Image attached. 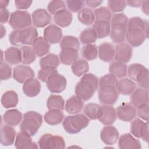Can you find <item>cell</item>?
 Masks as SVG:
<instances>
[{"label":"cell","mask_w":149,"mask_h":149,"mask_svg":"<svg viewBox=\"0 0 149 149\" xmlns=\"http://www.w3.org/2000/svg\"><path fill=\"white\" fill-rule=\"evenodd\" d=\"M44 38L51 44L59 42L62 37V31L55 24H50L44 30Z\"/></svg>","instance_id":"e0dca14e"},{"label":"cell","mask_w":149,"mask_h":149,"mask_svg":"<svg viewBox=\"0 0 149 149\" xmlns=\"http://www.w3.org/2000/svg\"><path fill=\"white\" fill-rule=\"evenodd\" d=\"M93 29L96 33L97 38H105L110 34V23L103 20L95 22L93 25Z\"/></svg>","instance_id":"d6a6232c"},{"label":"cell","mask_w":149,"mask_h":149,"mask_svg":"<svg viewBox=\"0 0 149 149\" xmlns=\"http://www.w3.org/2000/svg\"><path fill=\"white\" fill-rule=\"evenodd\" d=\"M71 69L73 73L75 76L80 77L84 75L88 71L89 65L86 60L80 59L76 60L72 64Z\"/></svg>","instance_id":"ab89813d"},{"label":"cell","mask_w":149,"mask_h":149,"mask_svg":"<svg viewBox=\"0 0 149 149\" xmlns=\"http://www.w3.org/2000/svg\"><path fill=\"white\" fill-rule=\"evenodd\" d=\"M118 147L122 149L141 148L140 141L135 139L130 133H125L121 135L119 139Z\"/></svg>","instance_id":"ffe728a7"},{"label":"cell","mask_w":149,"mask_h":149,"mask_svg":"<svg viewBox=\"0 0 149 149\" xmlns=\"http://www.w3.org/2000/svg\"><path fill=\"white\" fill-rule=\"evenodd\" d=\"M94 13L95 15V22L103 20L110 22L111 20V12L105 6H101L95 9Z\"/></svg>","instance_id":"bcb514c9"},{"label":"cell","mask_w":149,"mask_h":149,"mask_svg":"<svg viewBox=\"0 0 149 149\" xmlns=\"http://www.w3.org/2000/svg\"><path fill=\"white\" fill-rule=\"evenodd\" d=\"M102 1H84V3L86 4L87 6H88L90 8H94L96 7L99 6L101 3H102Z\"/></svg>","instance_id":"94428289"},{"label":"cell","mask_w":149,"mask_h":149,"mask_svg":"<svg viewBox=\"0 0 149 149\" xmlns=\"http://www.w3.org/2000/svg\"><path fill=\"white\" fill-rule=\"evenodd\" d=\"M81 55L87 61H93L97 58L98 49L96 45L91 44L85 45L81 49Z\"/></svg>","instance_id":"ee69618b"},{"label":"cell","mask_w":149,"mask_h":149,"mask_svg":"<svg viewBox=\"0 0 149 149\" xmlns=\"http://www.w3.org/2000/svg\"><path fill=\"white\" fill-rule=\"evenodd\" d=\"M5 61L11 65H17L22 61V54L20 48L12 47L6 49L4 52Z\"/></svg>","instance_id":"4316f807"},{"label":"cell","mask_w":149,"mask_h":149,"mask_svg":"<svg viewBox=\"0 0 149 149\" xmlns=\"http://www.w3.org/2000/svg\"><path fill=\"white\" fill-rule=\"evenodd\" d=\"M78 56L77 50L72 48H65L61 50L59 54V59L62 63L70 65L77 60Z\"/></svg>","instance_id":"1f68e13d"},{"label":"cell","mask_w":149,"mask_h":149,"mask_svg":"<svg viewBox=\"0 0 149 149\" xmlns=\"http://www.w3.org/2000/svg\"><path fill=\"white\" fill-rule=\"evenodd\" d=\"M131 104L137 108L139 106L148 102V90L143 88H137L132 93L130 98Z\"/></svg>","instance_id":"44dd1931"},{"label":"cell","mask_w":149,"mask_h":149,"mask_svg":"<svg viewBox=\"0 0 149 149\" xmlns=\"http://www.w3.org/2000/svg\"><path fill=\"white\" fill-rule=\"evenodd\" d=\"M66 5L69 11L77 12L81 10L84 5V1L81 0H68L66 1Z\"/></svg>","instance_id":"db71d44e"},{"label":"cell","mask_w":149,"mask_h":149,"mask_svg":"<svg viewBox=\"0 0 149 149\" xmlns=\"http://www.w3.org/2000/svg\"><path fill=\"white\" fill-rule=\"evenodd\" d=\"M130 29L141 30L144 32L146 37H148V22L139 17H133L128 20L126 30Z\"/></svg>","instance_id":"4dcf8cb0"},{"label":"cell","mask_w":149,"mask_h":149,"mask_svg":"<svg viewBox=\"0 0 149 149\" xmlns=\"http://www.w3.org/2000/svg\"><path fill=\"white\" fill-rule=\"evenodd\" d=\"M30 13L25 10H17L11 13L9 24L15 30H22L30 27L31 24Z\"/></svg>","instance_id":"5b68a950"},{"label":"cell","mask_w":149,"mask_h":149,"mask_svg":"<svg viewBox=\"0 0 149 149\" xmlns=\"http://www.w3.org/2000/svg\"><path fill=\"white\" fill-rule=\"evenodd\" d=\"M136 85L134 81L128 78H123L118 81L116 88L119 94L127 95L131 94L136 89Z\"/></svg>","instance_id":"484cf974"},{"label":"cell","mask_w":149,"mask_h":149,"mask_svg":"<svg viewBox=\"0 0 149 149\" xmlns=\"http://www.w3.org/2000/svg\"><path fill=\"white\" fill-rule=\"evenodd\" d=\"M12 74L11 67L5 62H1L0 63V76L1 80H8Z\"/></svg>","instance_id":"11a10c76"},{"label":"cell","mask_w":149,"mask_h":149,"mask_svg":"<svg viewBox=\"0 0 149 149\" xmlns=\"http://www.w3.org/2000/svg\"><path fill=\"white\" fill-rule=\"evenodd\" d=\"M60 47L61 49L72 48L78 51L80 48V42L76 37L72 36H65L61 41Z\"/></svg>","instance_id":"7bdbcfd3"},{"label":"cell","mask_w":149,"mask_h":149,"mask_svg":"<svg viewBox=\"0 0 149 149\" xmlns=\"http://www.w3.org/2000/svg\"><path fill=\"white\" fill-rule=\"evenodd\" d=\"M148 3H149L148 1H143L141 5L143 12L147 15H148V9H149Z\"/></svg>","instance_id":"6125c7cd"},{"label":"cell","mask_w":149,"mask_h":149,"mask_svg":"<svg viewBox=\"0 0 149 149\" xmlns=\"http://www.w3.org/2000/svg\"><path fill=\"white\" fill-rule=\"evenodd\" d=\"M146 36L144 32L140 29H130L126 30V38L129 43V45L137 47L141 45L145 41Z\"/></svg>","instance_id":"5bb4252c"},{"label":"cell","mask_w":149,"mask_h":149,"mask_svg":"<svg viewBox=\"0 0 149 149\" xmlns=\"http://www.w3.org/2000/svg\"><path fill=\"white\" fill-rule=\"evenodd\" d=\"M15 146L18 149L38 148V147L36 143L32 141L31 136L22 131L17 133Z\"/></svg>","instance_id":"9a60e30c"},{"label":"cell","mask_w":149,"mask_h":149,"mask_svg":"<svg viewBox=\"0 0 149 149\" xmlns=\"http://www.w3.org/2000/svg\"><path fill=\"white\" fill-rule=\"evenodd\" d=\"M116 112L117 117L124 122L132 121L137 115L136 107L129 102H123L118 107Z\"/></svg>","instance_id":"30bf717a"},{"label":"cell","mask_w":149,"mask_h":149,"mask_svg":"<svg viewBox=\"0 0 149 149\" xmlns=\"http://www.w3.org/2000/svg\"><path fill=\"white\" fill-rule=\"evenodd\" d=\"M137 115L142 119L148 121V104H144L137 107L136 110Z\"/></svg>","instance_id":"6f0895ef"},{"label":"cell","mask_w":149,"mask_h":149,"mask_svg":"<svg viewBox=\"0 0 149 149\" xmlns=\"http://www.w3.org/2000/svg\"><path fill=\"white\" fill-rule=\"evenodd\" d=\"M40 82L36 79L31 78L23 83V91L27 97H35L40 93Z\"/></svg>","instance_id":"cb8c5ba5"},{"label":"cell","mask_w":149,"mask_h":149,"mask_svg":"<svg viewBox=\"0 0 149 149\" xmlns=\"http://www.w3.org/2000/svg\"><path fill=\"white\" fill-rule=\"evenodd\" d=\"M5 123L12 126L18 125L22 119V113L17 109H12L6 111L3 116Z\"/></svg>","instance_id":"83f0119b"},{"label":"cell","mask_w":149,"mask_h":149,"mask_svg":"<svg viewBox=\"0 0 149 149\" xmlns=\"http://www.w3.org/2000/svg\"><path fill=\"white\" fill-rule=\"evenodd\" d=\"M132 56V48L128 44L122 42L118 44L115 49V59L116 61L127 63Z\"/></svg>","instance_id":"4fadbf2b"},{"label":"cell","mask_w":149,"mask_h":149,"mask_svg":"<svg viewBox=\"0 0 149 149\" xmlns=\"http://www.w3.org/2000/svg\"><path fill=\"white\" fill-rule=\"evenodd\" d=\"M1 144L4 146L13 144L16 136L15 129L9 125H3L1 127Z\"/></svg>","instance_id":"603a6c76"},{"label":"cell","mask_w":149,"mask_h":149,"mask_svg":"<svg viewBox=\"0 0 149 149\" xmlns=\"http://www.w3.org/2000/svg\"><path fill=\"white\" fill-rule=\"evenodd\" d=\"M127 26L120 24H111L110 38L114 43H122L126 38Z\"/></svg>","instance_id":"7402d4cb"},{"label":"cell","mask_w":149,"mask_h":149,"mask_svg":"<svg viewBox=\"0 0 149 149\" xmlns=\"http://www.w3.org/2000/svg\"><path fill=\"white\" fill-rule=\"evenodd\" d=\"M0 16H1V23H6L9 20V12L6 8L0 9Z\"/></svg>","instance_id":"91938a15"},{"label":"cell","mask_w":149,"mask_h":149,"mask_svg":"<svg viewBox=\"0 0 149 149\" xmlns=\"http://www.w3.org/2000/svg\"><path fill=\"white\" fill-rule=\"evenodd\" d=\"M83 100L78 96L73 95L66 100L65 111L70 114H75L80 112L83 108Z\"/></svg>","instance_id":"d4e9b609"},{"label":"cell","mask_w":149,"mask_h":149,"mask_svg":"<svg viewBox=\"0 0 149 149\" xmlns=\"http://www.w3.org/2000/svg\"><path fill=\"white\" fill-rule=\"evenodd\" d=\"M101 109V106L98 104L88 103L84 108V113L88 118L91 120H95L100 118Z\"/></svg>","instance_id":"60d3db41"},{"label":"cell","mask_w":149,"mask_h":149,"mask_svg":"<svg viewBox=\"0 0 149 149\" xmlns=\"http://www.w3.org/2000/svg\"><path fill=\"white\" fill-rule=\"evenodd\" d=\"M80 41L83 44H91L94 43L97 39V35L93 28H87L80 33Z\"/></svg>","instance_id":"b9f144b4"},{"label":"cell","mask_w":149,"mask_h":149,"mask_svg":"<svg viewBox=\"0 0 149 149\" xmlns=\"http://www.w3.org/2000/svg\"><path fill=\"white\" fill-rule=\"evenodd\" d=\"M118 79L116 76L111 73L106 74L102 76L100 79L99 85L100 86H116L118 83Z\"/></svg>","instance_id":"816d5d0a"},{"label":"cell","mask_w":149,"mask_h":149,"mask_svg":"<svg viewBox=\"0 0 149 149\" xmlns=\"http://www.w3.org/2000/svg\"><path fill=\"white\" fill-rule=\"evenodd\" d=\"M109 72L118 78H122L127 74V66L120 61H113L109 65Z\"/></svg>","instance_id":"d590c367"},{"label":"cell","mask_w":149,"mask_h":149,"mask_svg":"<svg viewBox=\"0 0 149 149\" xmlns=\"http://www.w3.org/2000/svg\"><path fill=\"white\" fill-rule=\"evenodd\" d=\"M1 38H3L4 36H5V34H6V30L4 28V27L3 26V25L1 24Z\"/></svg>","instance_id":"03108f58"},{"label":"cell","mask_w":149,"mask_h":149,"mask_svg":"<svg viewBox=\"0 0 149 149\" xmlns=\"http://www.w3.org/2000/svg\"><path fill=\"white\" fill-rule=\"evenodd\" d=\"M38 38V32L34 27H29L22 30L12 31L9 36V40L12 45L21 46L31 45Z\"/></svg>","instance_id":"7a4b0ae2"},{"label":"cell","mask_w":149,"mask_h":149,"mask_svg":"<svg viewBox=\"0 0 149 149\" xmlns=\"http://www.w3.org/2000/svg\"><path fill=\"white\" fill-rule=\"evenodd\" d=\"M42 123V115L36 111H28L23 115L20 124V130L31 136H34Z\"/></svg>","instance_id":"3957f363"},{"label":"cell","mask_w":149,"mask_h":149,"mask_svg":"<svg viewBox=\"0 0 149 149\" xmlns=\"http://www.w3.org/2000/svg\"><path fill=\"white\" fill-rule=\"evenodd\" d=\"M137 84L141 88L148 90V70L145 68L137 77L136 81Z\"/></svg>","instance_id":"681fc988"},{"label":"cell","mask_w":149,"mask_h":149,"mask_svg":"<svg viewBox=\"0 0 149 149\" xmlns=\"http://www.w3.org/2000/svg\"><path fill=\"white\" fill-rule=\"evenodd\" d=\"M119 93L116 86H100L98 90V98L100 102L104 105H113L118 100Z\"/></svg>","instance_id":"52a82bcc"},{"label":"cell","mask_w":149,"mask_h":149,"mask_svg":"<svg viewBox=\"0 0 149 149\" xmlns=\"http://www.w3.org/2000/svg\"><path fill=\"white\" fill-rule=\"evenodd\" d=\"M64 116L65 115L62 111L51 109L45 113L44 118L45 122L48 125H56L63 120Z\"/></svg>","instance_id":"836d02e7"},{"label":"cell","mask_w":149,"mask_h":149,"mask_svg":"<svg viewBox=\"0 0 149 149\" xmlns=\"http://www.w3.org/2000/svg\"><path fill=\"white\" fill-rule=\"evenodd\" d=\"M18 95L13 90L7 91L3 94L1 97V103L5 108L15 107L18 103Z\"/></svg>","instance_id":"e575fe53"},{"label":"cell","mask_w":149,"mask_h":149,"mask_svg":"<svg viewBox=\"0 0 149 149\" xmlns=\"http://www.w3.org/2000/svg\"><path fill=\"white\" fill-rule=\"evenodd\" d=\"M128 22L127 17L123 13H116L113 15L111 20V24H120L127 26Z\"/></svg>","instance_id":"9f6ffc18"},{"label":"cell","mask_w":149,"mask_h":149,"mask_svg":"<svg viewBox=\"0 0 149 149\" xmlns=\"http://www.w3.org/2000/svg\"><path fill=\"white\" fill-rule=\"evenodd\" d=\"M119 132L116 127L107 125L102 128L100 133L101 140L107 145H113L118 140Z\"/></svg>","instance_id":"2e32d148"},{"label":"cell","mask_w":149,"mask_h":149,"mask_svg":"<svg viewBox=\"0 0 149 149\" xmlns=\"http://www.w3.org/2000/svg\"><path fill=\"white\" fill-rule=\"evenodd\" d=\"M101 107V113L98 118L100 122L104 125L113 124L116 118V112L114 107L111 105H104Z\"/></svg>","instance_id":"ac0fdd59"},{"label":"cell","mask_w":149,"mask_h":149,"mask_svg":"<svg viewBox=\"0 0 149 149\" xmlns=\"http://www.w3.org/2000/svg\"><path fill=\"white\" fill-rule=\"evenodd\" d=\"M59 63L58 55L54 54H49L42 57L40 60V66L41 68L56 69Z\"/></svg>","instance_id":"74e56055"},{"label":"cell","mask_w":149,"mask_h":149,"mask_svg":"<svg viewBox=\"0 0 149 149\" xmlns=\"http://www.w3.org/2000/svg\"><path fill=\"white\" fill-rule=\"evenodd\" d=\"M65 9V2L61 0L51 1L49 2L47 6V9L48 12L52 15H55L57 12Z\"/></svg>","instance_id":"c3c4849f"},{"label":"cell","mask_w":149,"mask_h":149,"mask_svg":"<svg viewBox=\"0 0 149 149\" xmlns=\"http://www.w3.org/2000/svg\"><path fill=\"white\" fill-rule=\"evenodd\" d=\"M33 49L36 55L41 57L46 55L50 49V44L44 37H38L33 43Z\"/></svg>","instance_id":"f1b7e54d"},{"label":"cell","mask_w":149,"mask_h":149,"mask_svg":"<svg viewBox=\"0 0 149 149\" xmlns=\"http://www.w3.org/2000/svg\"><path fill=\"white\" fill-rule=\"evenodd\" d=\"M98 79L94 74H84L75 87V93L83 101H88L94 95L98 86Z\"/></svg>","instance_id":"6da1fadb"},{"label":"cell","mask_w":149,"mask_h":149,"mask_svg":"<svg viewBox=\"0 0 149 149\" xmlns=\"http://www.w3.org/2000/svg\"><path fill=\"white\" fill-rule=\"evenodd\" d=\"M22 54V62L24 65H29L36 59V55L33 49L30 46L24 45L20 48Z\"/></svg>","instance_id":"f6af8a7d"},{"label":"cell","mask_w":149,"mask_h":149,"mask_svg":"<svg viewBox=\"0 0 149 149\" xmlns=\"http://www.w3.org/2000/svg\"><path fill=\"white\" fill-rule=\"evenodd\" d=\"M141 1H127L126 3L127 4L132 7H135L138 8L140 7L141 5Z\"/></svg>","instance_id":"be15d7a7"},{"label":"cell","mask_w":149,"mask_h":149,"mask_svg":"<svg viewBox=\"0 0 149 149\" xmlns=\"http://www.w3.org/2000/svg\"><path fill=\"white\" fill-rule=\"evenodd\" d=\"M47 106L49 110L56 109L63 111L65 109V101L62 96L52 94L47 100Z\"/></svg>","instance_id":"f35d334b"},{"label":"cell","mask_w":149,"mask_h":149,"mask_svg":"<svg viewBox=\"0 0 149 149\" xmlns=\"http://www.w3.org/2000/svg\"><path fill=\"white\" fill-rule=\"evenodd\" d=\"M98 54L99 58L103 62H111L115 57V48L113 45L108 42L101 44L98 46Z\"/></svg>","instance_id":"d6986e66"},{"label":"cell","mask_w":149,"mask_h":149,"mask_svg":"<svg viewBox=\"0 0 149 149\" xmlns=\"http://www.w3.org/2000/svg\"><path fill=\"white\" fill-rule=\"evenodd\" d=\"M77 17L78 20L84 25H91L95 22L94 12L88 8L81 9L78 13Z\"/></svg>","instance_id":"8d00e7d4"},{"label":"cell","mask_w":149,"mask_h":149,"mask_svg":"<svg viewBox=\"0 0 149 149\" xmlns=\"http://www.w3.org/2000/svg\"><path fill=\"white\" fill-rule=\"evenodd\" d=\"M9 3V1H5L1 0L0 1V9H4L8 5Z\"/></svg>","instance_id":"e7e4bbea"},{"label":"cell","mask_w":149,"mask_h":149,"mask_svg":"<svg viewBox=\"0 0 149 149\" xmlns=\"http://www.w3.org/2000/svg\"><path fill=\"white\" fill-rule=\"evenodd\" d=\"M34 72L29 66L20 65L13 69V77L19 83H24L27 80L34 78Z\"/></svg>","instance_id":"8fae6325"},{"label":"cell","mask_w":149,"mask_h":149,"mask_svg":"<svg viewBox=\"0 0 149 149\" xmlns=\"http://www.w3.org/2000/svg\"><path fill=\"white\" fill-rule=\"evenodd\" d=\"M54 21L61 27H67L72 23V14L69 10L63 9L54 15Z\"/></svg>","instance_id":"f546056e"},{"label":"cell","mask_w":149,"mask_h":149,"mask_svg":"<svg viewBox=\"0 0 149 149\" xmlns=\"http://www.w3.org/2000/svg\"><path fill=\"white\" fill-rule=\"evenodd\" d=\"M38 144L40 148L51 149L65 148V142L63 138L58 135H54L51 133L43 134L39 139Z\"/></svg>","instance_id":"8992f818"},{"label":"cell","mask_w":149,"mask_h":149,"mask_svg":"<svg viewBox=\"0 0 149 149\" xmlns=\"http://www.w3.org/2000/svg\"><path fill=\"white\" fill-rule=\"evenodd\" d=\"M130 131L132 134L147 143H148L149 133L148 125L147 122H145L142 120L137 118L133 120L131 123Z\"/></svg>","instance_id":"ba28073f"},{"label":"cell","mask_w":149,"mask_h":149,"mask_svg":"<svg viewBox=\"0 0 149 149\" xmlns=\"http://www.w3.org/2000/svg\"><path fill=\"white\" fill-rule=\"evenodd\" d=\"M33 24L36 27H44L51 22L50 14L44 9H38L34 10L31 15Z\"/></svg>","instance_id":"7c38bea8"},{"label":"cell","mask_w":149,"mask_h":149,"mask_svg":"<svg viewBox=\"0 0 149 149\" xmlns=\"http://www.w3.org/2000/svg\"><path fill=\"white\" fill-rule=\"evenodd\" d=\"M58 73L56 69L41 68L38 72V79L42 82H46L48 78L52 74Z\"/></svg>","instance_id":"f5cc1de1"},{"label":"cell","mask_w":149,"mask_h":149,"mask_svg":"<svg viewBox=\"0 0 149 149\" xmlns=\"http://www.w3.org/2000/svg\"><path fill=\"white\" fill-rule=\"evenodd\" d=\"M146 67L140 63H132L129 66L128 69H127V75L131 80L135 81L138 75Z\"/></svg>","instance_id":"7dc6e473"},{"label":"cell","mask_w":149,"mask_h":149,"mask_svg":"<svg viewBox=\"0 0 149 149\" xmlns=\"http://www.w3.org/2000/svg\"><path fill=\"white\" fill-rule=\"evenodd\" d=\"M32 1L26 0H16L15 1L16 7L19 9H27L31 5Z\"/></svg>","instance_id":"680465c9"},{"label":"cell","mask_w":149,"mask_h":149,"mask_svg":"<svg viewBox=\"0 0 149 149\" xmlns=\"http://www.w3.org/2000/svg\"><path fill=\"white\" fill-rule=\"evenodd\" d=\"M88 118L83 113L67 116L63 121L65 130L70 134H76L86 127L89 123Z\"/></svg>","instance_id":"277c9868"},{"label":"cell","mask_w":149,"mask_h":149,"mask_svg":"<svg viewBox=\"0 0 149 149\" xmlns=\"http://www.w3.org/2000/svg\"><path fill=\"white\" fill-rule=\"evenodd\" d=\"M46 85L51 93H60L66 88V79L63 75L56 73L48 78Z\"/></svg>","instance_id":"9c48e42d"},{"label":"cell","mask_w":149,"mask_h":149,"mask_svg":"<svg viewBox=\"0 0 149 149\" xmlns=\"http://www.w3.org/2000/svg\"><path fill=\"white\" fill-rule=\"evenodd\" d=\"M108 9L113 13L123 11L127 5L126 1H108Z\"/></svg>","instance_id":"f907efd6"}]
</instances>
